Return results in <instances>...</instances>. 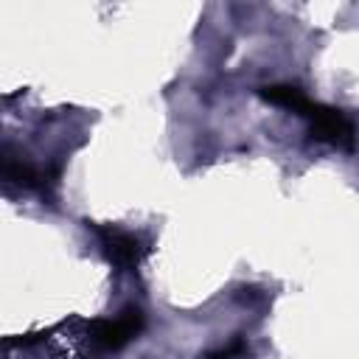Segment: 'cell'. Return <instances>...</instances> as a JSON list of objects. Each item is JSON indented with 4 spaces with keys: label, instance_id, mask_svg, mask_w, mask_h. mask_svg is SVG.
I'll list each match as a JSON object with an SVG mask.
<instances>
[{
    "label": "cell",
    "instance_id": "cell-1",
    "mask_svg": "<svg viewBox=\"0 0 359 359\" xmlns=\"http://www.w3.org/2000/svg\"><path fill=\"white\" fill-rule=\"evenodd\" d=\"M303 118H309V123H311V137H317L323 143H331V146H339V149H353L356 146V129H353L351 118L342 109L311 101V107Z\"/></svg>",
    "mask_w": 359,
    "mask_h": 359
},
{
    "label": "cell",
    "instance_id": "cell-5",
    "mask_svg": "<svg viewBox=\"0 0 359 359\" xmlns=\"http://www.w3.org/2000/svg\"><path fill=\"white\" fill-rule=\"evenodd\" d=\"M3 177L8 182L22 185V188H42V180H45V174H39L31 163H22V160L8 157V154L3 157Z\"/></svg>",
    "mask_w": 359,
    "mask_h": 359
},
{
    "label": "cell",
    "instance_id": "cell-6",
    "mask_svg": "<svg viewBox=\"0 0 359 359\" xmlns=\"http://www.w3.org/2000/svg\"><path fill=\"white\" fill-rule=\"evenodd\" d=\"M208 359H238L236 353H233V348L227 345V348H222V351H213V353H208Z\"/></svg>",
    "mask_w": 359,
    "mask_h": 359
},
{
    "label": "cell",
    "instance_id": "cell-4",
    "mask_svg": "<svg viewBox=\"0 0 359 359\" xmlns=\"http://www.w3.org/2000/svg\"><path fill=\"white\" fill-rule=\"evenodd\" d=\"M258 95H261L264 101H269V104H275V107H286V109H292V112H297V115H306L309 107H311V98H306V95H303L297 87H292V84H266V87L258 90Z\"/></svg>",
    "mask_w": 359,
    "mask_h": 359
},
{
    "label": "cell",
    "instance_id": "cell-2",
    "mask_svg": "<svg viewBox=\"0 0 359 359\" xmlns=\"http://www.w3.org/2000/svg\"><path fill=\"white\" fill-rule=\"evenodd\" d=\"M140 331H143V311L137 306H126L121 311V317H115V320H93L90 323V337L104 351L123 348Z\"/></svg>",
    "mask_w": 359,
    "mask_h": 359
},
{
    "label": "cell",
    "instance_id": "cell-3",
    "mask_svg": "<svg viewBox=\"0 0 359 359\" xmlns=\"http://www.w3.org/2000/svg\"><path fill=\"white\" fill-rule=\"evenodd\" d=\"M101 241H104V252L107 258L121 266V269H132L140 264V255H143V247H140V238L126 233V230H118V227H101Z\"/></svg>",
    "mask_w": 359,
    "mask_h": 359
}]
</instances>
